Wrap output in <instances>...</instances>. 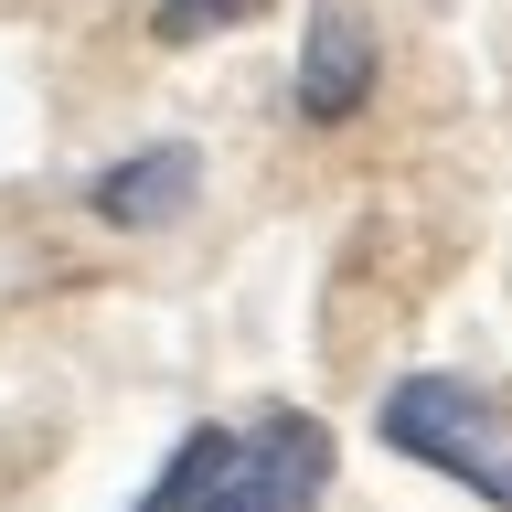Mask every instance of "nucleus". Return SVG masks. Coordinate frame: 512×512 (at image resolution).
I'll return each instance as SVG.
<instances>
[{
	"label": "nucleus",
	"instance_id": "nucleus-1",
	"mask_svg": "<svg viewBox=\"0 0 512 512\" xmlns=\"http://www.w3.org/2000/svg\"><path fill=\"white\" fill-rule=\"evenodd\" d=\"M384 448L416 459V470H448L459 491H480L491 512H512V416L459 374H406L384 395Z\"/></svg>",
	"mask_w": 512,
	"mask_h": 512
},
{
	"label": "nucleus",
	"instance_id": "nucleus-2",
	"mask_svg": "<svg viewBox=\"0 0 512 512\" xmlns=\"http://www.w3.org/2000/svg\"><path fill=\"white\" fill-rule=\"evenodd\" d=\"M320 491H331V427L299 406H267L224 448V470L203 480L192 512H320Z\"/></svg>",
	"mask_w": 512,
	"mask_h": 512
},
{
	"label": "nucleus",
	"instance_id": "nucleus-3",
	"mask_svg": "<svg viewBox=\"0 0 512 512\" xmlns=\"http://www.w3.org/2000/svg\"><path fill=\"white\" fill-rule=\"evenodd\" d=\"M374 75H384L374 11H363V0H320L310 32H299V75H288L299 118H310V128H352L363 107H374Z\"/></svg>",
	"mask_w": 512,
	"mask_h": 512
},
{
	"label": "nucleus",
	"instance_id": "nucleus-4",
	"mask_svg": "<svg viewBox=\"0 0 512 512\" xmlns=\"http://www.w3.org/2000/svg\"><path fill=\"white\" fill-rule=\"evenodd\" d=\"M192 192H203V150H192V139H150V150L107 160L86 182V214L118 224V235H160V224L192 214Z\"/></svg>",
	"mask_w": 512,
	"mask_h": 512
},
{
	"label": "nucleus",
	"instance_id": "nucleus-5",
	"mask_svg": "<svg viewBox=\"0 0 512 512\" xmlns=\"http://www.w3.org/2000/svg\"><path fill=\"white\" fill-rule=\"evenodd\" d=\"M224 448H235V427H192V438L171 448V470L139 491V512H192V502H203V480L224 470Z\"/></svg>",
	"mask_w": 512,
	"mask_h": 512
},
{
	"label": "nucleus",
	"instance_id": "nucleus-6",
	"mask_svg": "<svg viewBox=\"0 0 512 512\" xmlns=\"http://www.w3.org/2000/svg\"><path fill=\"white\" fill-rule=\"evenodd\" d=\"M267 0H160L150 11V32L160 43H203V32H235V22H256Z\"/></svg>",
	"mask_w": 512,
	"mask_h": 512
}]
</instances>
